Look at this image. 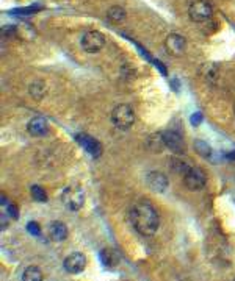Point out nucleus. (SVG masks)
Here are the masks:
<instances>
[{"label":"nucleus","instance_id":"1","mask_svg":"<svg viewBox=\"0 0 235 281\" xmlns=\"http://www.w3.org/2000/svg\"><path fill=\"white\" fill-rule=\"evenodd\" d=\"M130 222L141 236H154L160 227V215L151 203L140 202L130 211Z\"/></svg>","mask_w":235,"mask_h":281},{"label":"nucleus","instance_id":"2","mask_svg":"<svg viewBox=\"0 0 235 281\" xmlns=\"http://www.w3.org/2000/svg\"><path fill=\"white\" fill-rule=\"evenodd\" d=\"M112 122L116 128L127 130L135 123V111L130 105H118L112 111Z\"/></svg>","mask_w":235,"mask_h":281},{"label":"nucleus","instance_id":"3","mask_svg":"<svg viewBox=\"0 0 235 281\" xmlns=\"http://www.w3.org/2000/svg\"><path fill=\"white\" fill-rule=\"evenodd\" d=\"M80 46L87 53H97L105 46V36L97 30H88L83 33Z\"/></svg>","mask_w":235,"mask_h":281},{"label":"nucleus","instance_id":"4","mask_svg":"<svg viewBox=\"0 0 235 281\" xmlns=\"http://www.w3.org/2000/svg\"><path fill=\"white\" fill-rule=\"evenodd\" d=\"M188 14L193 22H207L213 14V10L207 0H195L188 8Z\"/></svg>","mask_w":235,"mask_h":281},{"label":"nucleus","instance_id":"5","mask_svg":"<svg viewBox=\"0 0 235 281\" xmlns=\"http://www.w3.org/2000/svg\"><path fill=\"white\" fill-rule=\"evenodd\" d=\"M207 183V174L201 167H190L184 175V184L190 191H201Z\"/></svg>","mask_w":235,"mask_h":281},{"label":"nucleus","instance_id":"6","mask_svg":"<svg viewBox=\"0 0 235 281\" xmlns=\"http://www.w3.org/2000/svg\"><path fill=\"white\" fill-rule=\"evenodd\" d=\"M61 202L65 203V206L71 211H79L82 209L85 203V194L82 189L77 188H66L61 194Z\"/></svg>","mask_w":235,"mask_h":281},{"label":"nucleus","instance_id":"7","mask_svg":"<svg viewBox=\"0 0 235 281\" xmlns=\"http://www.w3.org/2000/svg\"><path fill=\"white\" fill-rule=\"evenodd\" d=\"M63 267H65V270L68 273H72V275L82 273L85 270V267H87V256H85L82 252H74L65 258Z\"/></svg>","mask_w":235,"mask_h":281},{"label":"nucleus","instance_id":"8","mask_svg":"<svg viewBox=\"0 0 235 281\" xmlns=\"http://www.w3.org/2000/svg\"><path fill=\"white\" fill-rule=\"evenodd\" d=\"M162 136H163L165 147L169 148L173 153H177V155L185 153V142H184V138H182L180 133L173 132V130H168V132L162 133Z\"/></svg>","mask_w":235,"mask_h":281},{"label":"nucleus","instance_id":"9","mask_svg":"<svg viewBox=\"0 0 235 281\" xmlns=\"http://www.w3.org/2000/svg\"><path fill=\"white\" fill-rule=\"evenodd\" d=\"M75 139H77L79 145H82V147L85 148V152H87L90 157L99 158V157L102 155V145H100V142H99L97 139L91 138L90 135L82 133V135H77Z\"/></svg>","mask_w":235,"mask_h":281},{"label":"nucleus","instance_id":"10","mask_svg":"<svg viewBox=\"0 0 235 281\" xmlns=\"http://www.w3.org/2000/svg\"><path fill=\"white\" fill-rule=\"evenodd\" d=\"M165 47L173 56H182L185 53V49H187V41H185L184 36L173 33V35H169L166 38Z\"/></svg>","mask_w":235,"mask_h":281},{"label":"nucleus","instance_id":"11","mask_svg":"<svg viewBox=\"0 0 235 281\" xmlns=\"http://www.w3.org/2000/svg\"><path fill=\"white\" fill-rule=\"evenodd\" d=\"M146 183L147 186L151 188L154 192H165L168 189V178L165 174H162V172H149V174L146 175Z\"/></svg>","mask_w":235,"mask_h":281},{"label":"nucleus","instance_id":"12","mask_svg":"<svg viewBox=\"0 0 235 281\" xmlns=\"http://www.w3.org/2000/svg\"><path fill=\"white\" fill-rule=\"evenodd\" d=\"M27 132L32 136H44L49 132V123L44 117H33L29 123H27Z\"/></svg>","mask_w":235,"mask_h":281},{"label":"nucleus","instance_id":"13","mask_svg":"<svg viewBox=\"0 0 235 281\" xmlns=\"http://www.w3.org/2000/svg\"><path fill=\"white\" fill-rule=\"evenodd\" d=\"M68 227L66 224H63L60 221H54L50 225H49V236H50V239L55 241V242H63V241H66L68 239Z\"/></svg>","mask_w":235,"mask_h":281},{"label":"nucleus","instance_id":"14","mask_svg":"<svg viewBox=\"0 0 235 281\" xmlns=\"http://www.w3.org/2000/svg\"><path fill=\"white\" fill-rule=\"evenodd\" d=\"M99 258L105 267H115L119 264V253L113 248H102Z\"/></svg>","mask_w":235,"mask_h":281},{"label":"nucleus","instance_id":"15","mask_svg":"<svg viewBox=\"0 0 235 281\" xmlns=\"http://www.w3.org/2000/svg\"><path fill=\"white\" fill-rule=\"evenodd\" d=\"M125 16H127L125 10L122 7H119V5H115L109 11H107V17H109V20H110V22H113V24L122 22V20L125 19Z\"/></svg>","mask_w":235,"mask_h":281},{"label":"nucleus","instance_id":"16","mask_svg":"<svg viewBox=\"0 0 235 281\" xmlns=\"http://www.w3.org/2000/svg\"><path fill=\"white\" fill-rule=\"evenodd\" d=\"M42 279H44V275H42L41 269L36 266H29L22 272V281H42Z\"/></svg>","mask_w":235,"mask_h":281},{"label":"nucleus","instance_id":"17","mask_svg":"<svg viewBox=\"0 0 235 281\" xmlns=\"http://www.w3.org/2000/svg\"><path fill=\"white\" fill-rule=\"evenodd\" d=\"M29 91H30L32 97H35L36 100H41L42 97L46 96V84L42 83L41 80H36L29 86Z\"/></svg>","mask_w":235,"mask_h":281},{"label":"nucleus","instance_id":"18","mask_svg":"<svg viewBox=\"0 0 235 281\" xmlns=\"http://www.w3.org/2000/svg\"><path fill=\"white\" fill-rule=\"evenodd\" d=\"M30 194H32L33 200H36L39 203H46L47 202V192L42 189L41 186H38V184H33L30 188Z\"/></svg>","mask_w":235,"mask_h":281},{"label":"nucleus","instance_id":"19","mask_svg":"<svg viewBox=\"0 0 235 281\" xmlns=\"http://www.w3.org/2000/svg\"><path fill=\"white\" fill-rule=\"evenodd\" d=\"M195 150H196V153H199L204 158H208L212 155V147L205 141H202V139H196L195 141Z\"/></svg>","mask_w":235,"mask_h":281},{"label":"nucleus","instance_id":"20","mask_svg":"<svg viewBox=\"0 0 235 281\" xmlns=\"http://www.w3.org/2000/svg\"><path fill=\"white\" fill-rule=\"evenodd\" d=\"M171 164H173V169L176 170V172H179V174H187V172L190 170V167L191 166H188V163H185V161H182V158H173L171 160Z\"/></svg>","mask_w":235,"mask_h":281},{"label":"nucleus","instance_id":"21","mask_svg":"<svg viewBox=\"0 0 235 281\" xmlns=\"http://www.w3.org/2000/svg\"><path fill=\"white\" fill-rule=\"evenodd\" d=\"M27 231L32 236H41V227H39L38 222H29L27 224Z\"/></svg>","mask_w":235,"mask_h":281},{"label":"nucleus","instance_id":"22","mask_svg":"<svg viewBox=\"0 0 235 281\" xmlns=\"http://www.w3.org/2000/svg\"><path fill=\"white\" fill-rule=\"evenodd\" d=\"M7 211H8V214L11 215L13 219H19V208H17L16 205H13V203L8 205V206H7Z\"/></svg>","mask_w":235,"mask_h":281},{"label":"nucleus","instance_id":"23","mask_svg":"<svg viewBox=\"0 0 235 281\" xmlns=\"http://www.w3.org/2000/svg\"><path fill=\"white\" fill-rule=\"evenodd\" d=\"M190 122H191V125L198 127V125L202 122V114H201V113H193V114H191V119H190Z\"/></svg>","mask_w":235,"mask_h":281},{"label":"nucleus","instance_id":"24","mask_svg":"<svg viewBox=\"0 0 235 281\" xmlns=\"http://www.w3.org/2000/svg\"><path fill=\"white\" fill-rule=\"evenodd\" d=\"M233 281H235V279H233Z\"/></svg>","mask_w":235,"mask_h":281}]
</instances>
